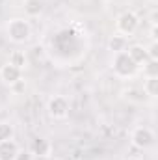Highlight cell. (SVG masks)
<instances>
[{
  "label": "cell",
  "instance_id": "10",
  "mask_svg": "<svg viewBox=\"0 0 158 160\" xmlns=\"http://www.w3.org/2000/svg\"><path fill=\"white\" fill-rule=\"evenodd\" d=\"M126 45H128V39H126L125 36H121V34L112 36L110 41H108V48H110L114 54H117V52H125V50H126Z\"/></svg>",
  "mask_w": 158,
  "mask_h": 160
},
{
  "label": "cell",
  "instance_id": "16",
  "mask_svg": "<svg viewBox=\"0 0 158 160\" xmlns=\"http://www.w3.org/2000/svg\"><path fill=\"white\" fill-rule=\"evenodd\" d=\"M145 50H147L149 60H158V43L156 41H151V45H149Z\"/></svg>",
  "mask_w": 158,
  "mask_h": 160
},
{
  "label": "cell",
  "instance_id": "9",
  "mask_svg": "<svg viewBox=\"0 0 158 160\" xmlns=\"http://www.w3.org/2000/svg\"><path fill=\"white\" fill-rule=\"evenodd\" d=\"M126 54H128V56L132 58V62H134L136 65H140V67L149 60L147 50H145V47H143V45H132V47H128Z\"/></svg>",
  "mask_w": 158,
  "mask_h": 160
},
{
  "label": "cell",
  "instance_id": "3",
  "mask_svg": "<svg viewBox=\"0 0 158 160\" xmlns=\"http://www.w3.org/2000/svg\"><path fill=\"white\" fill-rule=\"evenodd\" d=\"M140 26V17L134 13V11H123L116 19V28L121 36H132Z\"/></svg>",
  "mask_w": 158,
  "mask_h": 160
},
{
  "label": "cell",
  "instance_id": "14",
  "mask_svg": "<svg viewBox=\"0 0 158 160\" xmlns=\"http://www.w3.org/2000/svg\"><path fill=\"white\" fill-rule=\"evenodd\" d=\"M7 63H11V65H15L17 69H24L26 67V56H24V52H21V50H15L11 56H9V62Z\"/></svg>",
  "mask_w": 158,
  "mask_h": 160
},
{
  "label": "cell",
  "instance_id": "1",
  "mask_svg": "<svg viewBox=\"0 0 158 160\" xmlns=\"http://www.w3.org/2000/svg\"><path fill=\"white\" fill-rule=\"evenodd\" d=\"M112 71L117 75L119 78H132L134 75H138L140 65H136L132 62V58L125 50V52L114 54V58H112Z\"/></svg>",
  "mask_w": 158,
  "mask_h": 160
},
{
  "label": "cell",
  "instance_id": "5",
  "mask_svg": "<svg viewBox=\"0 0 158 160\" xmlns=\"http://www.w3.org/2000/svg\"><path fill=\"white\" fill-rule=\"evenodd\" d=\"M132 143L138 147V149H149L153 143H155V134L151 128L147 127H136L132 130V136H130Z\"/></svg>",
  "mask_w": 158,
  "mask_h": 160
},
{
  "label": "cell",
  "instance_id": "18",
  "mask_svg": "<svg viewBox=\"0 0 158 160\" xmlns=\"http://www.w3.org/2000/svg\"><path fill=\"white\" fill-rule=\"evenodd\" d=\"M11 89H13L15 93H21V91H24V89H26V84H24V80H19L17 84H13V86H11Z\"/></svg>",
  "mask_w": 158,
  "mask_h": 160
},
{
  "label": "cell",
  "instance_id": "8",
  "mask_svg": "<svg viewBox=\"0 0 158 160\" xmlns=\"http://www.w3.org/2000/svg\"><path fill=\"white\" fill-rule=\"evenodd\" d=\"M17 153H19V145L15 140L0 142V160H15Z\"/></svg>",
  "mask_w": 158,
  "mask_h": 160
},
{
  "label": "cell",
  "instance_id": "4",
  "mask_svg": "<svg viewBox=\"0 0 158 160\" xmlns=\"http://www.w3.org/2000/svg\"><path fill=\"white\" fill-rule=\"evenodd\" d=\"M47 110H48V116L54 118V119H65L69 116V101L62 95H56L48 101L47 104Z\"/></svg>",
  "mask_w": 158,
  "mask_h": 160
},
{
  "label": "cell",
  "instance_id": "12",
  "mask_svg": "<svg viewBox=\"0 0 158 160\" xmlns=\"http://www.w3.org/2000/svg\"><path fill=\"white\" fill-rule=\"evenodd\" d=\"M143 93L151 99L158 95V77H147L143 80Z\"/></svg>",
  "mask_w": 158,
  "mask_h": 160
},
{
  "label": "cell",
  "instance_id": "2",
  "mask_svg": "<svg viewBox=\"0 0 158 160\" xmlns=\"http://www.w3.org/2000/svg\"><path fill=\"white\" fill-rule=\"evenodd\" d=\"M6 32H7V38L13 43H26L32 36V26L24 19H11L7 22Z\"/></svg>",
  "mask_w": 158,
  "mask_h": 160
},
{
  "label": "cell",
  "instance_id": "6",
  "mask_svg": "<svg viewBox=\"0 0 158 160\" xmlns=\"http://www.w3.org/2000/svg\"><path fill=\"white\" fill-rule=\"evenodd\" d=\"M30 153L34 155V157H39V158H47V157H50V153H52V143L47 140V138H34L32 142H30Z\"/></svg>",
  "mask_w": 158,
  "mask_h": 160
},
{
  "label": "cell",
  "instance_id": "15",
  "mask_svg": "<svg viewBox=\"0 0 158 160\" xmlns=\"http://www.w3.org/2000/svg\"><path fill=\"white\" fill-rule=\"evenodd\" d=\"M13 136H15L13 125H9V123H6V121H0V142L13 140Z\"/></svg>",
  "mask_w": 158,
  "mask_h": 160
},
{
  "label": "cell",
  "instance_id": "7",
  "mask_svg": "<svg viewBox=\"0 0 158 160\" xmlns=\"http://www.w3.org/2000/svg\"><path fill=\"white\" fill-rule=\"evenodd\" d=\"M0 80H2L6 86L11 88L13 84H17L19 80H22V71L17 69V67L11 65V63H6V65L0 67Z\"/></svg>",
  "mask_w": 158,
  "mask_h": 160
},
{
  "label": "cell",
  "instance_id": "11",
  "mask_svg": "<svg viewBox=\"0 0 158 160\" xmlns=\"http://www.w3.org/2000/svg\"><path fill=\"white\" fill-rule=\"evenodd\" d=\"M22 8H24V13L28 17H39L43 13V2L41 0H24Z\"/></svg>",
  "mask_w": 158,
  "mask_h": 160
},
{
  "label": "cell",
  "instance_id": "17",
  "mask_svg": "<svg viewBox=\"0 0 158 160\" xmlns=\"http://www.w3.org/2000/svg\"><path fill=\"white\" fill-rule=\"evenodd\" d=\"M15 160H34V155L30 151H21L19 149V153L15 155Z\"/></svg>",
  "mask_w": 158,
  "mask_h": 160
},
{
  "label": "cell",
  "instance_id": "13",
  "mask_svg": "<svg viewBox=\"0 0 158 160\" xmlns=\"http://www.w3.org/2000/svg\"><path fill=\"white\" fill-rule=\"evenodd\" d=\"M140 69L143 71V77L145 78L147 77H158V60H147Z\"/></svg>",
  "mask_w": 158,
  "mask_h": 160
},
{
  "label": "cell",
  "instance_id": "19",
  "mask_svg": "<svg viewBox=\"0 0 158 160\" xmlns=\"http://www.w3.org/2000/svg\"><path fill=\"white\" fill-rule=\"evenodd\" d=\"M128 160H140V158H128Z\"/></svg>",
  "mask_w": 158,
  "mask_h": 160
}]
</instances>
